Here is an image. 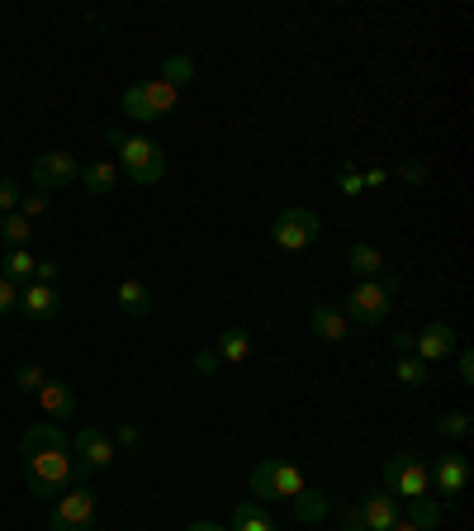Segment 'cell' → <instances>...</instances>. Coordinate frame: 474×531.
Instances as JSON below:
<instances>
[{
	"label": "cell",
	"instance_id": "3957f363",
	"mask_svg": "<svg viewBox=\"0 0 474 531\" xmlns=\"http://www.w3.org/2000/svg\"><path fill=\"white\" fill-rule=\"evenodd\" d=\"M176 100H181L176 86H166L162 76H147V81L128 86L119 105H124V119H133V124H157V119H166L176 110Z\"/></svg>",
	"mask_w": 474,
	"mask_h": 531
},
{
	"label": "cell",
	"instance_id": "f1b7e54d",
	"mask_svg": "<svg viewBox=\"0 0 474 531\" xmlns=\"http://www.w3.org/2000/svg\"><path fill=\"white\" fill-rule=\"evenodd\" d=\"M43 380H48V375H43V366H38V361H29V366L15 370V389H19V394H38V389H43Z\"/></svg>",
	"mask_w": 474,
	"mask_h": 531
},
{
	"label": "cell",
	"instance_id": "4dcf8cb0",
	"mask_svg": "<svg viewBox=\"0 0 474 531\" xmlns=\"http://www.w3.org/2000/svg\"><path fill=\"white\" fill-rule=\"evenodd\" d=\"M365 185H361V166H342L337 171V195H347V200H356Z\"/></svg>",
	"mask_w": 474,
	"mask_h": 531
},
{
	"label": "cell",
	"instance_id": "d590c367",
	"mask_svg": "<svg viewBox=\"0 0 474 531\" xmlns=\"http://www.w3.org/2000/svg\"><path fill=\"white\" fill-rule=\"evenodd\" d=\"M456 370H460V385H474V356H470V347H456Z\"/></svg>",
	"mask_w": 474,
	"mask_h": 531
},
{
	"label": "cell",
	"instance_id": "4316f807",
	"mask_svg": "<svg viewBox=\"0 0 474 531\" xmlns=\"http://www.w3.org/2000/svg\"><path fill=\"white\" fill-rule=\"evenodd\" d=\"M399 380L403 385H427V361H418V356H413V351H403L399 356Z\"/></svg>",
	"mask_w": 474,
	"mask_h": 531
},
{
	"label": "cell",
	"instance_id": "4fadbf2b",
	"mask_svg": "<svg viewBox=\"0 0 474 531\" xmlns=\"http://www.w3.org/2000/svg\"><path fill=\"white\" fill-rule=\"evenodd\" d=\"M427 479H432L437 494H446V503H451V498H460L465 484H470V460L456 456V451H446V456H437V465L427 470Z\"/></svg>",
	"mask_w": 474,
	"mask_h": 531
},
{
	"label": "cell",
	"instance_id": "e0dca14e",
	"mask_svg": "<svg viewBox=\"0 0 474 531\" xmlns=\"http://www.w3.org/2000/svg\"><path fill=\"white\" fill-rule=\"evenodd\" d=\"M347 271L356 275V280H375V275H384V252L375 247V242H351L347 247Z\"/></svg>",
	"mask_w": 474,
	"mask_h": 531
},
{
	"label": "cell",
	"instance_id": "7bdbcfd3",
	"mask_svg": "<svg viewBox=\"0 0 474 531\" xmlns=\"http://www.w3.org/2000/svg\"><path fill=\"white\" fill-rule=\"evenodd\" d=\"M394 351H399V356H403V351H413V337H408V332H399V337H394Z\"/></svg>",
	"mask_w": 474,
	"mask_h": 531
},
{
	"label": "cell",
	"instance_id": "d6986e66",
	"mask_svg": "<svg viewBox=\"0 0 474 531\" xmlns=\"http://www.w3.org/2000/svg\"><path fill=\"white\" fill-rule=\"evenodd\" d=\"M403 522H413L418 531H437L441 522H446V503L432 494H422V498H408V513H403Z\"/></svg>",
	"mask_w": 474,
	"mask_h": 531
},
{
	"label": "cell",
	"instance_id": "5bb4252c",
	"mask_svg": "<svg viewBox=\"0 0 474 531\" xmlns=\"http://www.w3.org/2000/svg\"><path fill=\"white\" fill-rule=\"evenodd\" d=\"M356 513H361L365 531H389L399 522V498L394 494H365L361 503H356Z\"/></svg>",
	"mask_w": 474,
	"mask_h": 531
},
{
	"label": "cell",
	"instance_id": "8d00e7d4",
	"mask_svg": "<svg viewBox=\"0 0 474 531\" xmlns=\"http://www.w3.org/2000/svg\"><path fill=\"white\" fill-rule=\"evenodd\" d=\"M15 299H19V285H10V280L0 275V318H5V313H15Z\"/></svg>",
	"mask_w": 474,
	"mask_h": 531
},
{
	"label": "cell",
	"instance_id": "ba28073f",
	"mask_svg": "<svg viewBox=\"0 0 474 531\" xmlns=\"http://www.w3.org/2000/svg\"><path fill=\"white\" fill-rule=\"evenodd\" d=\"M76 176H81V166H76L72 152H38L34 166H29V181H34V190H43V195L62 190V185L76 181Z\"/></svg>",
	"mask_w": 474,
	"mask_h": 531
},
{
	"label": "cell",
	"instance_id": "2e32d148",
	"mask_svg": "<svg viewBox=\"0 0 474 531\" xmlns=\"http://www.w3.org/2000/svg\"><path fill=\"white\" fill-rule=\"evenodd\" d=\"M309 328L323 337V342H347L351 323L342 318V309L337 304H309Z\"/></svg>",
	"mask_w": 474,
	"mask_h": 531
},
{
	"label": "cell",
	"instance_id": "d6a6232c",
	"mask_svg": "<svg viewBox=\"0 0 474 531\" xmlns=\"http://www.w3.org/2000/svg\"><path fill=\"white\" fill-rule=\"evenodd\" d=\"M19 195H24V190H19V181L0 176V214H15V209H19Z\"/></svg>",
	"mask_w": 474,
	"mask_h": 531
},
{
	"label": "cell",
	"instance_id": "603a6c76",
	"mask_svg": "<svg viewBox=\"0 0 474 531\" xmlns=\"http://www.w3.org/2000/svg\"><path fill=\"white\" fill-rule=\"evenodd\" d=\"M294 517L304 522V527H323L328 522V494L323 489H304V494H294Z\"/></svg>",
	"mask_w": 474,
	"mask_h": 531
},
{
	"label": "cell",
	"instance_id": "836d02e7",
	"mask_svg": "<svg viewBox=\"0 0 474 531\" xmlns=\"http://www.w3.org/2000/svg\"><path fill=\"white\" fill-rule=\"evenodd\" d=\"M195 375H219V351H214V347L195 351Z\"/></svg>",
	"mask_w": 474,
	"mask_h": 531
},
{
	"label": "cell",
	"instance_id": "277c9868",
	"mask_svg": "<svg viewBox=\"0 0 474 531\" xmlns=\"http://www.w3.org/2000/svg\"><path fill=\"white\" fill-rule=\"evenodd\" d=\"M304 489H309V484H304V470H299V465H290V460L266 456V460H256V465H252V494H256V503H285V498L304 494Z\"/></svg>",
	"mask_w": 474,
	"mask_h": 531
},
{
	"label": "cell",
	"instance_id": "7402d4cb",
	"mask_svg": "<svg viewBox=\"0 0 474 531\" xmlns=\"http://www.w3.org/2000/svg\"><path fill=\"white\" fill-rule=\"evenodd\" d=\"M228 531H275V517L266 513V503H256V498H242L233 508V527Z\"/></svg>",
	"mask_w": 474,
	"mask_h": 531
},
{
	"label": "cell",
	"instance_id": "484cf974",
	"mask_svg": "<svg viewBox=\"0 0 474 531\" xmlns=\"http://www.w3.org/2000/svg\"><path fill=\"white\" fill-rule=\"evenodd\" d=\"M0 238L10 242V247H29V238H34V223L15 209V214H5V219H0Z\"/></svg>",
	"mask_w": 474,
	"mask_h": 531
},
{
	"label": "cell",
	"instance_id": "74e56055",
	"mask_svg": "<svg viewBox=\"0 0 474 531\" xmlns=\"http://www.w3.org/2000/svg\"><path fill=\"white\" fill-rule=\"evenodd\" d=\"M110 441H119V446H138V427H133V422H119V427H114V437Z\"/></svg>",
	"mask_w": 474,
	"mask_h": 531
},
{
	"label": "cell",
	"instance_id": "60d3db41",
	"mask_svg": "<svg viewBox=\"0 0 474 531\" xmlns=\"http://www.w3.org/2000/svg\"><path fill=\"white\" fill-rule=\"evenodd\" d=\"M342 531H365V522H361V513H356V508L342 517Z\"/></svg>",
	"mask_w": 474,
	"mask_h": 531
},
{
	"label": "cell",
	"instance_id": "f6af8a7d",
	"mask_svg": "<svg viewBox=\"0 0 474 531\" xmlns=\"http://www.w3.org/2000/svg\"><path fill=\"white\" fill-rule=\"evenodd\" d=\"M48 531H72V527H62V522H57V517H48Z\"/></svg>",
	"mask_w": 474,
	"mask_h": 531
},
{
	"label": "cell",
	"instance_id": "1f68e13d",
	"mask_svg": "<svg viewBox=\"0 0 474 531\" xmlns=\"http://www.w3.org/2000/svg\"><path fill=\"white\" fill-rule=\"evenodd\" d=\"M399 181H408V185H427V166L418 162V157H399Z\"/></svg>",
	"mask_w": 474,
	"mask_h": 531
},
{
	"label": "cell",
	"instance_id": "9c48e42d",
	"mask_svg": "<svg viewBox=\"0 0 474 531\" xmlns=\"http://www.w3.org/2000/svg\"><path fill=\"white\" fill-rule=\"evenodd\" d=\"M72 456L81 465V475H95V470H110L114 465V441L105 437V427H81L72 437Z\"/></svg>",
	"mask_w": 474,
	"mask_h": 531
},
{
	"label": "cell",
	"instance_id": "e575fe53",
	"mask_svg": "<svg viewBox=\"0 0 474 531\" xmlns=\"http://www.w3.org/2000/svg\"><path fill=\"white\" fill-rule=\"evenodd\" d=\"M34 280L38 285H57V280H62V261H38V271H34Z\"/></svg>",
	"mask_w": 474,
	"mask_h": 531
},
{
	"label": "cell",
	"instance_id": "30bf717a",
	"mask_svg": "<svg viewBox=\"0 0 474 531\" xmlns=\"http://www.w3.org/2000/svg\"><path fill=\"white\" fill-rule=\"evenodd\" d=\"M62 304H67V299H62V290H57V285H24V290H19V299H15V313H24V318H29V323H53L57 313H62Z\"/></svg>",
	"mask_w": 474,
	"mask_h": 531
},
{
	"label": "cell",
	"instance_id": "ac0fdd59",
	"mask_svg": "<svg viewBox=\"0 0 474 531\" xmlns=\"http://www.w3.org/2000/svg\"><path fill=\"white\" fill-rule=\"evenodd\" d=\"M114 304H119L128 318H147V313H152V290H147L143 280L128 275V280H119V290H114Z\"/></svg>",
	"mask_w": 474,
	"mask_h": 531
},
{
	"label": "cell",
	"instance_id": "7a4b0ae2",
	"mask_svg": "<svg viewBox=\"0 0 474 531\" xmlns=\"http://www.w3.org/2000/svg\"><path fill=\"white\" fill-rule=\"evenodd\" d=\"M399 275H375V280H356L347 294V304H342V318L356 323V328H380L389 309H394V294H399Z\"/></svg>",
	"mask_w": 474,
	"mask_h": 531
},
{
	"label": "cell",
	"instance_id": "8992f818",
	"mask_svg": "<svg viewBox=\"0 0 474 531\" xmlns=\"http://www.w3.org/2000/svg\"><path fill=\"white\" fill-rule=\"evenodd\" d=\"M119 171H124L133 185H157L166 176V152L157 138H133L119 147Z\"/></svg>",
	"mask_w": 474,
	"mask_h": 531
},
{
	"label": "cell",
	"instance_id": "b9f144b4",
	"mask_svg": "<svg viewBox=\"0 0 474 531\" xmlns=\"http://www.w3.org/2000/svg\"><path fill=\"white\" fill-rule=\"evenodd\" d=\"M185 531H228V527H219V522H209V517H200V522H190Z\"/></svg>",
	"mask_w": 474,
	"mask_h": 531
},
{
	"label": "cell",
	"instance_id": "d4e9b609",
	"mask_svg": "<svg viewBox=\"0 0 474 531\" xmlns=\"http://www.w3.org/2000/svg\"><path fill=\"white\" fill-rule=\"evenodd\" d=\"M162 81H166V86H176V91L190 86V81H195V57H190V53H171L162 62Z\"/></svg>",
	"mask_w": 474,
	"mask_h": 531
},
{
	"label": "cell",
	"instance_id": "ab89813d",
	"mask_svg": "<svg viewBox=\"0 0 474 531\" xmlns=\"http://www.w3.org/2000/svg\"><path fill=\"white\" fill-rule=\"evenodd\" d=\"M105 143H110V147H114V152H119V147H124V143H128V133H124V129H105Z\"/></svg>",
	"mask_w": 474,
	"mask_h": 531
},
{
	"label": "cell",
	"instance_id": "52a82bcc",
	"mask_svg": "<svg viewBox=\"0 0 474 531\" xmlns=\"http://www.w3.org/2000/svg\"><path fill=\"white\" fill-rule=\"evenodd\" d=\"M384 494H394V498H422V494H432L427 465H422V460H413V456L384 460Z\"/></svg>",
	"mask_w": 474,
	"mask_h": 531
},
{
	"label": "cell",
	"instance_id": "6da1fadb",
	"mask_svg": "<svg viewBox=\"0 0 474 531\" xmlns=\"http://www.w3.org/2000/svg\"><path fill=\"white\" fill-rule=\"evenodd\" d=\"M19 470L29 479V494L34 498H62L72 484H81V465L72 456V441L57 422H34L24 437H19Z\"/></svg>",
	"mask_w": 474,
	"mask_h": 531
},
{
	"label": "cell",
	"instance_id": "ffe728a7",
	"mask_svg": "<svg viewBox=\"0 0 474 531\" xmlns=\"http://www.w3.org/2000/svg\"><path fill=\"white\" fill-rule=\"evenodd\" d=\"M34 271H38V261L29 257V247H5V257H0V275L10 280V285H34Z\"/></svg>",
	"mask_w": 474,
	"mask_h": 531
},
{
	"label": "cell",
	"instance_id": "44dd1931",
	"mask_svg": "<svg viewBox=\"0 0 474 531\" xmlns=\"http://www.w3.org/2000/svg\"><path fill=\"white\" fill-rule=\"evenodd\" d=\"M214 351H219V361H228V366H242V361H252V337H247V328H223Z\"/></svg>",
	"mask_w": 474,
	"mask_h": 531
},
{
	"label": "cell",
	"instance_id": "cb8c5ba5",
	"mask_svg": "<svg viewBox=\"0 0 474 531\" xmlns=\"http://www.w3.org/2000/svg\"><path fill=\"white\" fill-rule=\"evenodd\" d=\"M81 185H86V195H110L114 185H119V162H91L81 166Z\"/></svg>",
	"mask_w": 474,
	"mask_h": 531
},
{
	"label": "cell",
	"instance_id": "7c38bea8",
	"mask_svg": "<svg viewBox=\"0 0 474 531\" xmlns=\"http://www.w3.org/2000/svg\"><path fill=\"white\" fill-rule=\"evenodd\" d=\"M456 347H460L456 328H451V323H441V318H432V323L413 337V356L427 361V366H432V361H446V356H456Z\"/></svg>",
	"mask_w": 474,
	"mask_h": 531
},
{
	"label": "cell",
	"instance_id": "8fae6325",
	"mask_svg": "<svg viewBox=\"0 0 474 531\" xmlns=\"http://www.w3.org/2000/svg\"><path fill=\"white\" fill-rule=\"evenodd\" d=\"M53 517L62 522V527H72V531H95V494L86 489V484H72L67 494L57 498Z\"/></svg>",
	"mask_w": 474,
	"mask_h": 531
},
{
	"label": "cell",
	"instance_id": "f35d334b",
	"mask_svg": "<svg viewBox=\"0 0 474 531\" xmlns=\"http://www.w3.org/2000/svg\"><path fill=\"white\" fill-rule=\"evenodd\" d=\"M389 181V171H384V166H370V171H361V185L365 190H370V185H384Z\"/></svg>",
	"mask_w": 474,
	"mask_h": 531
},
{
	"label": "cell",
	"instance_id": "83f0119b",
	"mask_svg": "<svg viewBox=\"0 0 474 531\" xmlns=\"http://www.w3.org/2000/svg\"><path fill=\"white\" fill-rule=\"evenodd\" d=\"M437 432L446 441H465L470 437V413H446V418H437Z\"/></svg>",
	"mask_w": 474,
	"mask_h": 531
},
{
	"label": "cell",
	"instance_id": "9a60e30c",
	"mask_svg": "<svg viewBox=\"0 0 474 531\" xmlns=\"http://www.w3.org/2000/svg\"><path fill=\"white\" fill-rule=\"evenodd\" d=\"M38 408H43V418L48 422H62L76 413V394L62 380H43V389H38Z\"/></svg>",
	"mask_w": 474,
	"mask_h": 531
},
{
	"label": "cell",
	"instance_id": "f546056e",
	"mask_svg": "<svg viewBox=\"0 0 474 531\" xmlns=\"http://www.w3.org/2000/svg\"><path fill=\"white\" fill-rule=\"evenodd\" d=\"M48 200H53V195H43V190H24V195H19V214L34 223L38 214H48Z\"/></svg>",
	"mask_w": 474,
	"mask_h": 531
},
{
	"label": "cell",
	"instance_id": "ee69618b",
	"mask_svg": "<svg viewBox=\"0 0 474 531\" xmlns=\"http://www.w3.org/2000/svg\"><path fill=\"white\" fill-rule=\"evenodd\" d=\"M389 531H418V527H413V522H403V513H399V522H394Z\"/></svg>",
	"mask_w": 474,
	"mask_h": 531
},
{
	"label": "cell",
	"instance_id": "5b68a950",
	"mask_svg": "<svg viewBox=\"0 0 474 531\" xmlns=\"http://www.w3.org/2000/svg\"><path fill=\"white\" fill-rule=\"evenodd\" d=\"M318 238H323V223H318L309 204H290V209H280L271 219V242L280 252H304Z\"/></svg>",
	"mask_w": 474,
	"mask_h": 531
}]
</instances>
